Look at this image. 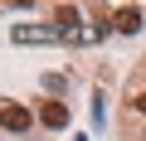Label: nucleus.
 Here are the masks:
<instances>
[{"mask_svg": "<svg viewBox=\"0 0 146 141\" xmlns=\"http://www.w3.org/2000/svg\"><path fill=\"white\" fill-rule=\"evenodd\" d=\"M15 39L20 44H49V39H63L58 29H39V24H25V29H15Z\"/></svg>", "mask_w": 146, "mask_h": 141, "instance_id": "20e7f679", "label": "nucleus"}, {"mask_svg": "<svg viewBox=\"0 0 146 141\" xmlns=\"http://www.w3.org/2000/svg\"><path fill=\"white\" fill-rule=\"evenodd\" d=\"M141 141H146V131H141Z\"/></svg>", "mask_w": 146, "mask_h": 141, "instance_id": "423d86ee", "label": "nucleus"}, {"mask_svg": "<svg viewBox=\"0 0 146 141\" xmlns=\"http://www.w3.org/2000/svg\"><path fill=\"white\" fill-rule=\"evenodd\" d=\"M127 112L146 117V88H131V93H127Z\"/></svg>", "mask_w": 146, "mask_h": 141, "instance_id": "39448f33", "label": "nucleus"}, {"mask_svg": "<svg viewBox=\"0 0 146 141\" xmlns=\"http://www.w3.org/2000/svg\"><path fill=\"white\" fill-rule=\"evenodd\" d=\"M141 20H146V15H141L136 5H122V10L112 15V29H122V34H136V29H141Z\"/></svg>", "mask_w": 146, "mask_h": 141, "instance_id": "7ed1b4c3", "label": "nucleus"}, {"mask_svg": "<svg viewBox=\"0 0 146 141\" xmlns=\"http://www.w3.org/2000/svg\"><path fill=\"white\" fill-rule=\"evenodd\" d=\"M0 126H5L10 136H25V131L34 126V112L20 107V102H5V107H0Z\"/></svg>", "mask_w": 146, "mask_h": 141, "instance_id": "f257e3e1", "label": "nucleus"}, {"mask_svg": "<svg viewBox=\"0 0 146 141\" xmlns=\"http://www.w3.org/2000/svg\"><path fill=\"white\" fill-rule=\"evenodd\" d=\"M39 122H44L49 131H63V126H68V102H58V97H49V102L39 107Z\"/></svg>", "mask_w": 146, "mask_h": 141, "instance_id": "f03ea898", "label": "nucleus"}]
</instances>
